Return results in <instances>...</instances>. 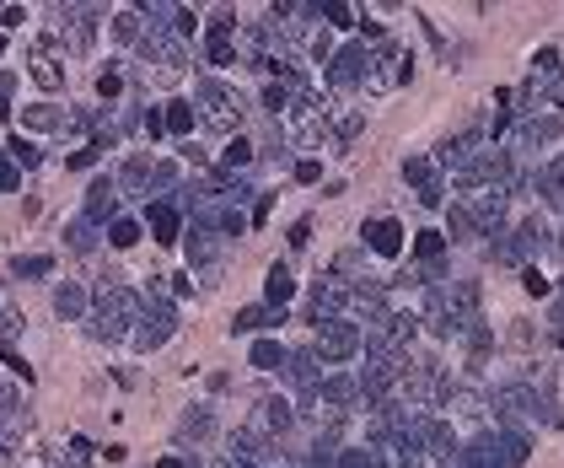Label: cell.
<instances>
[{"instance_id": "6da1fadb", "label": "cell", "mask_w": 564, "mask_h": 468, "mask_svg": "<svg viewBox=\"0 0 564 468\" xmlns=\"http://www.w3.org/2000/svg\"><path fill=\"white\" fill-rule=\"evenodd\" d=\"M371 237H376V248H387V253H392V248H398V226H392V221H376V232H371Z\"/></svg>"}]
</instances>
